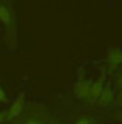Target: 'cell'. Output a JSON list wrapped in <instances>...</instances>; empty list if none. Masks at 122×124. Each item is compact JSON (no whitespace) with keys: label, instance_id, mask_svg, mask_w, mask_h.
I'll return each mask as SVG.
<instances>
[{"label":"cell","instance_id":"cell-1","mask_svg":"<svg viewBox=\"0 0 122 124\" xmlns=\"http://www.w3.org/2000/svg\"><path fill=\"white\" fill-rule=\"evenodd\" d=\"M106 76H107V71L102 70L100 73V77L95 80L94 83H90V89H89V95H88V103H96L98 98L102 92V88H104V83H106Z\"/></svg>","mask_w":122,"mask_h":124},{"label":"cell","instance_id":"cell-2","mask_svg":"<svg viewBox=\"0 0 122 124\" xmlns=\"http://www.w3.org/2000/svg\"><path fill=\"white\" fill-rule=\"evenodd\" d=\"M121 62H122V54H121V48L119 47H112L108 48V54H107V71L113 74L115 71H118L121 68Z\"/></svg>","mask_w":122,"mask_h":124},{"label":"cell","instance_id":"cell-3","mask_svg":"<svg viewBox=\"0 0 122 124\" xmlns=\"http://www.w3.org/2000/svg\"><path fill=\"white\" fill-rule=\"evenodd\" d=\"M89 89H90V82L86 79H83V77L78 79L74 83V88H72L75 98H78V100H81V101H88Z\"/></svg>","mask_w":122,"mask_h":124},{"label":"cell","instance_id":"cell-4","mask_svg":"<svg viewBox=\"0 0 122 124\" xmlns=\"http://www.w3.org/2000/svg\"><path fill=\"white\" fill-rule=\"evenodd\" d=\"M24 94H20L14 101L11 103V106L9 109L6 110V121H9V120H14L17 118V116H20L21 112H23V108H24Z\"/></svg>","mask_w":122,"mask_h":124},{"label":"cell","instance_id":"cell-5","mask_svg":"<svg viewBox=\"0 0 122 124\" xmlns=\"http://www.w3.org/2000/svg\"><path fill=\"white\" fill-rule=\"evenodd\" d=\"M100 106H110V104L115 103V92L112 89V85H104V88H102V92L98 98Z\"/></svg>","mask_w":122,"mask_h":124},{"label":"cell","instance_id":"cell-6","mask_svg":"<svg viewBox=\"0 0 122 124\" xmlns=\"http://www.w3.org/2000/svg\"><path fill=\"white\" fill-rule=\"evenodd\" d=\"M0 23L5 24V26H8L11 23V14L6 6H0Z\"/></svg>","mask_w":122,"mask_h":124},{"label":"cell","instance_id":"cell-7","mask_svg":"<svg viewBox=\"0 0 122 124\" xmlns=\"http://www.w3.org/2000/svg\"><path fill=\"white\" fill-rule=\"evenodd\" d=\"M74 124H94V120L89 118V116H80Z\"/></svg>","mask_w":122,"mask_h":124},{"label":"cell","instance_id":"cell-8","mask_svg":"<svg viewBox=\"0 0 122 124\" xmlns=\"http://www.w3.org/2000/svg\"><path fill=\"white\" fill-rule=\"evenodd\" d=\"M8 101H9V100H8V97H6L3 88L0 86V103H8Z\"/></svg>","mask_w":122,"mask_h":124},{"label":"cell","instance_id":"cell-9","mask_svg":"<svg viewBox=\"0 0 122 124\" xmlns=\"http://www.w3.org/2000/svg\"><path fill=\"white\" fill-rule=\"evenodd\" d=\"M116 88L118 91H121V70H118L116 73Z\"/></svg>","mask_w":122,"mask_h":124},{"label":"cell","instance_id":"cell-10","mask_svg":"<svg viewBox=\"0 0 122 124\" xmlns=\"http://www.w3.org/2000/svg\"><path fill=\"white\" fill-rule=\"evenodd\" d=\"M5 120H6V110H2V112H0V124H2Z\"/></svg>","mask_w":122,"mask_h":124},{"label":"cell","instance_id":"cell-11","mask_svg":"<svg viewBox=\"0 0 122 124\" xmlns=\"http://www.w3.org/2000/svg\"><path fill=\"white\" fill-rule=\"evenodd\" d=\"M24 124H41L39 121H36V120H29V121H26Z\"/></svg>","mask_w":122,"mask_h":124}]
</instances>
